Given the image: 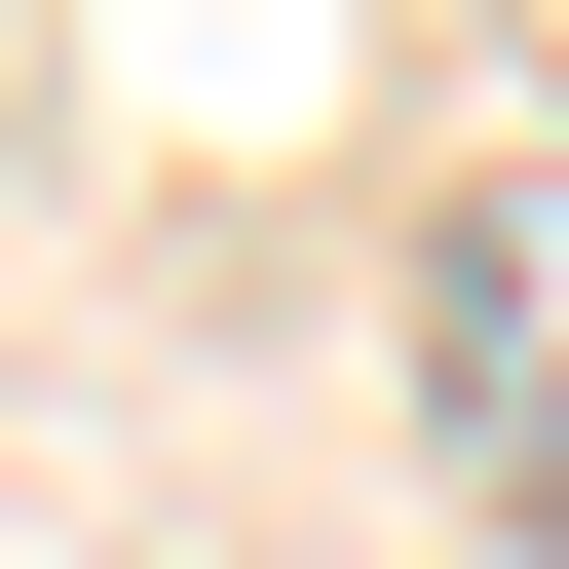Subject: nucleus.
I'll return each mask as SVG.
<instances>
[{
	"label": "nucleus",
	"mask_w": 569,
	"mask_h": 569,
	"mask_svg": "<svg viewBox=\"0 0 569 569\" xmlns=\"http://www.w3.org/2000/svg\"><path fill=\"white\" fill-rule=\"evenodd\" d=\"M418 456L493 531H569V152H456L418 190Z\"/></svg>",
	"instance_id": "f257e3e1"
}]
</instances>
